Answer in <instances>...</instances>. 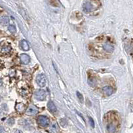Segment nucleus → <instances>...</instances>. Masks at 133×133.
<instances>
[{"mask_svg":"<svg viewBox=\"0 0 133 133\" xmlns=\"http://www.w3.org/2000/svg\"><path fill=\"white\" fill-rule=\"evenodd\" d=\"M98 0H87L85 3L83 4V10L86 13H89L94 9H95V3L96 2H97Z\"/></svg>","mask_w":133,"mask_h":133,"instance_id":"f257e3e1","label":"nucleus"},{"mask_svg":"<svg viewBox=\"0 0 133 133\" xmlns=\"http://www.w3.org/2000/svg\"><path fill=\"white\" fill-rule=\"evenodd\" d=\"M37 123L41 127H46L49 124V119L44 115H40L37 118Z\"/></svg>","mask_w":133,"mask_h":133,"instance_id":"f03ea898","label":"nucleus"},{"mask_svg":"<svg viewBox=\"0 0 133 133\" xmlns=\"http://www.w3.org/2000/svg\"><path fill=\"white\" fill-rule=\"evenodd\" d=\"M36 82L40 87H44L47 85V79L44 74H39L36 77Z\"/></svg>","mask_w":133,"mask_h":133,"instance_id":"7ed1b4c3","label":"nucleus"},{"mask_svg":"<svg viewBox=\"0 0 133 133\" xmlns=\"http://www.w3.org/2000/svg\"><path fill=\"white\" fill-rule=\"evenodd\" d=\"M46 92L44 90L39 89L37 90L34 93V97L36 99L39 100V101H44L46 98Z\"/></svg>","mask_w":133,"mask_h":133,"instance_id":"20e7f679","label":"nucleus"},{"mask_svg":"<svg viewBox=\"0 0 133 133\" xmlns=\"http://www.w3.org/2000/svg\"><path fill=\"white\" fill-rule=\"evenodd\" d=\"M37 113H38V109L34 105L29 107L26 110V114L29 116H34V115H37Z\"/></svg>","mask_w":133,"mask_h":133,"instance_id":"39448f33","label":"nucleus"},{"mask_svg":"<svg viewBox=\"0 0 133 133\" xmlns=\"http://www.w3.org/2000/svg\"><path fill=\"white\" fill-rule=\"evenodd\" d=\"M21 62L24 65H27L30 62V57L27 54H21L20 56Z\"/></svg>","mask_w":133,"mask_h":133,"instance_id":"423d86ee","label":"nucleus"},{"mask_svg":"<svg viewBox=\"0 0 133 133\" xmlns=\"http://www.w3.org/2000/svg\"><path fill=\"white\" fill-rule=\"evenodd\" d=\"M103 48L104 51H106L107 52H109V53H111L114 51L113 45H112L109 43H106L103 44Z\"/></svg>","mask_w":133,"mask_h":133,"instance_id":"0eeeda50","label":"nucleus"},{"mask_svg":"<svg viewBox=\"0 0 133 133\" xmlns=\"http://www.w3.org/2000/svg\"><path fill=\"white\" fill-rule=\"evenodd\" d=\"M49 131L51 133H58L59 131V125L57 123H54L51 125L49 128Z\"/></svg>","mask_w":133,"mask_h":133,"instance_id":"6e6552de","label":"nucleus"},{"mask_svg":"<svg viewBox=\"0 0 133 133\" xmlns=\"http://www.w3.org/2000/svg\"><path fill=\"white\" fill-rule=\"evenodd\" d=\"M103 92H104L107 96H110L111 95L113 92V89L112 87H110L109 86L104 87L103 88Z\"/></svg>","mask_w":133,"mask_h":133,"instance_id":"1a4fd4ad","label":"nucleus"},{"mask_svg":"<svg viewBox=\"0 0 133 133\" xmlns=\"http://www.w3.org/2000/svg\"><path fill=\"white\" fill-rule=\"evenodd\" d=\"M47 107H48L49 110L52 113H54L57 111V107L53 103V102L49 101V103H47Z\"/></svg>","mask_w":133,"mask_h":133,"instance_id":"9d476101","label":"nucleus"},{"mask_svg":"<svg viewBox=\"0 0 133 133\" xmlns=\"http://www.w3.org/2000/svg\"><path fill=\"white\" fill-rule=\"evenodd\" d=\"M20 45H21V47L22 48V49L24 50V51H28L29 49V44L25 40L21 41V43H20Z\"/></svg>","mask_w":133,"mask_h":133,"instance_id":"9b49d317","label":"nucleus"},{"mask_svg":"<svg viewBox=\"0 0 133 133\" xmlns=\"http://www.w3.org/2000/svg\"><path fill=\"white\" fill-rule=\"evenodd\" d=\"M107 130L109 133H115L116 132V127L115 124L110 123L107 125Z\"/></svg>","mask_w":133,"mask_h":133,"instance_id":"f8f14e48","label":"nucleus"},{"mask_svg":"<svg viewBox=\"0 0 133 133\" xmlns=\"http://www.w3.org/2000/svg\"><path fill=\"white\" fill-rule=\"evenodd\" d=\"M11 50V47L9 45H3L2 47L1 51L2 53H8Z\"/></svg>","mask_w":133,"mask_h":133,"instance_id":"ddd939ff","label":"nucleus"},{"mask_svg":"<svg viewBox=\"0 0 133 133\" xmlns=\"http://www.w3.org/2000/svg\"><path fill=\"white\" fill-rule=\"evenodd\" d=\"M15 109L16 110L19 112H22L23 110H25V106L24 104H22V103H17L16 104V107H15Z\"/></svg>","mask_w":133,"mask_h":133,"instance_id":"4468645a","label":"nucleus"},{"mask_svg":"<svg viewBox=\"0 0 133 133\" xmlns=\"http://www.w3.org/2000/svg\"><path fill=\"white\" fill-rule=\"evenodd\" d=\"M19 11L20 14L22 15V16L23 17V18H24L26 21H27V20L29 19V16L27 15V13L26 12L25 10H24L23 8H21V9H19Z\"/></svg>","mask_w":133,"mask_h":133,"instance_id":"2eb2a0df","label":"nucleus"},{"mask_svg":"<svg viewBox=\"0 0 133 133\" xmlns=\"http://www.w3.org/2000/svg\"><path fill=\"white\" fill-rule=\"evenodd\" d=\"M9 19L7 16H3L1 18V23H2V25H6L9 23Z\"/></svg>","mask_w":133,"mask_h":133,"instance_id":"dca6fc26","label":"nucleus"},{"mask_svg":"<svg viewBox=\"0 0 133 133\" xmlns=\"http://www.w3.org/2000/svg\"><path fill=\"white\" fill-rule=\"evenodd\" d=\"M8 29H9V31L11 32V33H14L16 32V28H15V26L13 25H9V27H8Z\"/></svg>","mask_w":133,"mask_h":133,"instance_id":"f3484780","label":"nucleus"},{"mask_svg":"<svg viewBox=\"0 0 133 133\" xmlns=\"http://www.w3.org/2000/svg\"><path fill=\"white\" fill-rule=\"evenodd\" d=\"M88 83H89V85L91 87H94L95 85V81L93 79H89L88 80Z\"/></svg>","mask_w":133,"mask_h":133,"instance_id":"a211bd4d","label":"nucleus"},{"mask_svg":"<svg viewBox=\"0 0 133 133\" xmlns=\"http://www.w3.org/2000/svg\"><path fill=\"white\" fill-rule=\"evenodd\" d=\"M15 123V121H14V119L13 118H10L8 119V124H9V125H13V124Z\"/></svg>","mask_w":133,"mask_h":133,"instance_id":"6ab92c4d","label":"nucleus"},{"mask_svg":"<svg viewBox=\"0 0 133 133\" xmlns=\"http://www.w3.org/2000/svg\"><path fill=\"white\" fill-rule=\"evenodd\" d=\"M77 97H78V98H79V99L80 100V101L81 102V103H83V95H82L79 92H77Z\"/></svg>","mask_w":133,"mask_h":133,"instance_id":"aec40b11","label":"nucleus"},{"mask_svg":"<svg viewBox=\"0 0 133 133\" xmlns=\"http://www.w3.org/2000/svg\"><path fill=\"white\" fill-rule=\"evenodd\" d=\"M66 124H67V123H66V120L65 119V121H64V123H63V121L61 119V124L63 127H65V126L66 125Z\"/></svg>","mask_w":133,"mask_h":133,"instance_id":"412c9836","label":"nucleus"},{"mask_svg":"<svg viewBox=\"0 0 133 133\" xmlns=\"http://www.w3.org/2000/svg\"><path fill=\"white\" fill-rule=\"evenodd\" d=\"M89 121H90V123H91V126H92V127H95V123H94L93 119H92V118H91V117H89Z\"/></svg>","mask_w":133,"mask_h":133,"instance_id":"4be33fe9","label":"nucleus"},{"mask_svg":"<svg viewBox=\"0 0 133 133\" xmlns=\"http://www.w3.org/2000/svg\"><path fill=\"white\" fill-rule=\"evenodd\" d=\"M14 133H23V132L22 131H21V130H16L15 132H14Z\"/></svg>","mask_w":133,"mask_h":133,"instance_id":"5701e85b","label":"nucleus"},{"mask_svg":"<svg viewBox=\"0 0 133 133\" xmlns=\"http://www.w3.org/2000/svg\"><path fill=\"white\" fill-rule=\"evenodd\" d=\"M35 133H41V132H35Z\"/></svg>","mask_w":133,"mask_h":133,"instance_id":"b1692460","label":"nucleus"}]
</instances>
